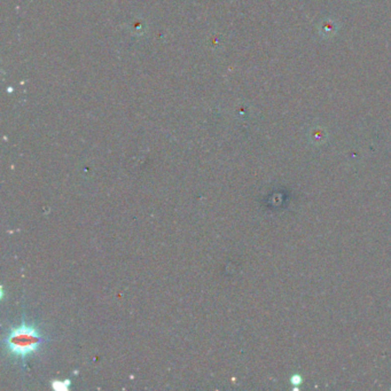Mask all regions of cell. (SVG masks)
<instances>
[{"label":"cell","mask_w":391,"mask_h":391,"mask_svg":"<svg viewBox=\"0 0 391 391\" xmlns=\"http://www.w3.org/2000/svg\"><path fill=\"white\" fill-rule=\"evenodd\" d=\"M70 381L67 380V381H54L53 382V388L58 390H67L66 386H69Z\"/></svg>","instance_id":"obj_2"},{"label":"cell","mask_w":391,"mask_h":391,"mask_svg":"<svg viewBox=\"0 0 391 391\" xmlns=\"http://www.w3.org/2000/svg\"><path fill=\"white\" fill-rule=\"evenodd\" d=\"M43 341L40 331L35 326L25 322L23 319L20 326L10 329L5 344L14 357L25 360L29 356L38 351Z\"/></svg>","instance_id":"obj_1"}]
</instances>
